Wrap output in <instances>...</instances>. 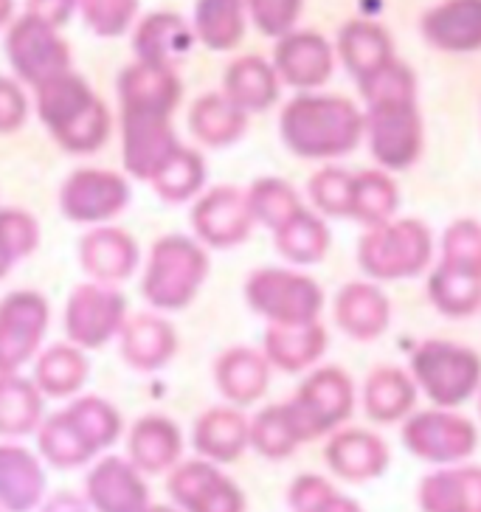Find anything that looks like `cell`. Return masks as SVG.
<instances>
[{
  "mask_svg": "<svg viewBox=\"0 0 481 512\" xmlns=\"http://www.w3.org/2000/svg\"><path fill=\"white\" fill-rule=\"evenodd\" d=\"M369 102V150L386 169H408L420 158L422 124L417 113V82L406 65L391 60L375 76L361 82Z\"/></svg>",
  "mask_w": 481,
  "mask_h": 512,
  "instance_id": "1",
  "label": "cell"
},
{
  "mask_svg": "<svg viewBox=\"0 0 481 512\" xmlns=\"http://www.w3.org/2000/svg\"><path fill=\"white\" fill-rule=\"evenodd\" d=\"M285 138L290 150L307 158L344 155L358 147L363 116L341 96H301L285 113Z\"/></svg>",
  "mask_w": 481,
  "mask_h": 512,
  "instance_id": "2",
  "label": "cell"
},
{
  "mask_svg": "<svg viewBox=\"0 0 481 512\" xmlns=\"http://www.w3.org/2000/svg\"><path fill=\"white\" fill-rule=\"evenodd\" d=\"M428 293L439 313L473 316L481 307V226L456 220L442 237V262L431 273Z\"/></svg>",
  "mask_w": 481,
  "mask_h": 512,
  "instance_id": "3",
  "label": "cell"
},
{
  "mask_svg": "<svg viewBox=\"0 0 481 512\" xmlns=\"http://www.w3.org/2000/svg\"><path fill=\"white\" fill-rule=\"evenodd\" d=\"M411 375L436 406L456 408L479 389L481 358L451 341H425L411 355Z\"/></svg>",
  "mask_w": 481,
  "mask_h": 512,
  "instance_id": "4",
  "label": "cell"
},
{
  "mask_svg": "<svg viewBox=\"0 0 481 512\" xmlns=\"http://www.w3.org/2000/svg\"><path fill=\"white\" fill-rule=\"evenodd\" d=\"M434 254V237L420 220L380 223L361 240V268L375 279H408Z\"/></svg>",
  "mask_w": 481,
  "mask_h": 512,
  "instance_id": "5",
  "label": "cell"
},
{
  "mask_svg": "<svg viewBox=\"0 0 481 512\" xmlns=\"http://www.w3.org/2000/svg\"><path fill=\"white\" fill-rule=\"evenodd\" d=\"M352 414V380L341 369H321L301 386L296 403L287 406V417L299 442L332 431Z\"/></svg>",
  "mask_w": 481,
  "mask_h": 512,
  "instance_id": "6",
  "label": "cell"
},
{
  "mask_svg": "<svg viewBox=\"0 0 481 512\" xmlns=\"http://www.w3.org/2000/svg\"><path fill=\"white\" fill-rule=\"evenodd\" d=\"M403 442L414 456L436 465L462 462L479 445L476 425L453 411H420L406 422Z\"/></svg>",
  "mask_w": 481,
  "mask_h": 512,
  "instance_id": "7",
  "label": "cell"
},
{
  "mask_svg": "<svg viewBox=\"0 0 481 512\" xmlns=\"http://www.w3.org/2000/svg\"><path fill=\"white\" fill-rule=\"evenodd\" d=\"M256 307H265L282 324H307L316 321L321 310V290L307 276L293 273H256Z\"/></svg>",
  "mask_w": 481,
  "mask_h": 512,
  "instance_id": "8",
  "label": "cell"
},
{
  "mask_svg": "<svg viewBox=\"0 0 481 512\" xmlns=\"http://www.w3.org/2000/svg\"><path fill=\"white\" fill-rule=\"evenodd\" d=\"M422 34L434 48L467 54L481 48V0H445L422 17Z\"/></svg>",
  "mask_w": 481,
  "mask_h": 512,
  "instance_id": "9",
  "label": "cell"
},
{
  "mask_svg": "<svg viewBox=\"0 0 481 512\" xmlns=\"http://www.w3.org/2000/svg\"><path fill=\"white\" fill-rule=\"evenodd\" d=\"M324 456H327V465L332 467V473H338L341 479L355 484L377 479L389 467L386 442L377 434L361 431V428L335 434Z\"/></svg>",
  "mask_w": 481,
  "mask_h": 512,
  "instance_id": "10",
  "label": "cell"
},
{
  "mask_svg": "<svg viewBox=\"0 0 481 512\" xmlns=\"http://www.w3.org/2000/svg\"><path fill=\"white\" fill-rule=\"evenodd\" d=\"M422 512H481V467H448L425 476L417 490Z\"/></svg>",
  "mask_w": 481,
  "mask_h": 512,
  "instance_id": "11",
  "label": "cell"
},
{
  "mask_svg": "<svg viewBox=\"0 0 481 512\" xmlns=\"http://www.w3.org/2000/svg\"><path fill=\"white\" fill-rule=\"evenodd\" d=\"M335 316L338 324L358 341H372L377 335H383L389 327L391 307L389 299L377 290L375 285L355 282L346 285L335 304Z\"/></svg>",
  "mask_w": 481,
  "mask_h": 512,
  "instance_id": "12",
  "label": "cell"
},
{
  "mask_svg": "<svg viewBox=\"0 0 481 512\" xmlns=\"http://www.w3.org/2000/svg\"><path fill=\"white\" fill-rule=\"evenodd\" d=\"M341 57L361 85L394 60L389 34L377 23H366V20L346 23L344 31H341Z\"/></svg>",
  "mask_w": 481,
  "mask_h": 512,
  "instance_id": "13",
  "label": "cell"
},
{
  "mask_svg": "<svg viewBox=\"0 0 481 512\" xmlns=\"http://www.w3.org/2000/svg\"><path fill=\"white\" fill-rule=\"evenodd\" d=\"M417 400V383L391 366H380L366 380V411L377 422L403 420Z\"/></svg>",
  "mask_w": 481,
  "mask_h": 512,
  "instance_id": "14",
  "label": "cell"
},
{
  "mask_svg": "<svg viewBox=\"0 0 481 512\" xmlns=\"http://www.w3.org/2000/svg\"><path fill=\"white\" fill-rule=\"evenodd\" d=\"M279 65L293 85H321L332 71L330 46L318 34H296L279 46Z\"/></svg>",
  "mask_w": 481,
  "mask_h": 512,
  "instance_id": "15",
  "label": "cell"
},
{
  "mask_svg": "<svg viewBox=\"0 0 481 512\" xmlns=\"http://www.w3.org/2000/svg\"><path fill=\"white\" fill-rule=\"evenodd\" d=\"M394 209H397V186L389 181L386 172L375 169V172L352 175L349 217H358L369 226H380V223H389Z\"/></svg>",
  "mask_w": 481,
  "mask_h": 512,
  "instance_id": "16",
  "label": "cell"
},
{
  "mask_svg": "<svg viewBox=\"0 0 481 512\" xmlns=\"http://www.w3.org/2000/svg\"><path fill=\"white\" fill-rule=\"evenodd\" d=\"M327 245H330V231L313 214H304L301 209L290 217V228L285 234H279V248H285L290 259L299 262H318Z\"/></svg>",
  "mask_w": 481,
  "mask_h": 512,
  "instance_id": "17",
  "label": "cell"
},
{
  "mask_svg": "<svg viewBox=\"0 0 481 512\" xmlns=\"http://www.w3.org/2000/svg\"><path fill=\"white\" fill-rule=\"evenodd\" d=\"M290 504L296 507V512H363L355 501L335 493L318 476H301L290 490Z\"/></svg>",
  "mask_w": 481,
  "mask_h": 512,
  "instance_id": "18",
  "label": "cell"
},
{
  "mask_svg": "<svg viewBox=\"0 0 481 512\" xmlns=\"http://www.w3.org/2000/svg\"><path fill=\"white\" fill-rule=\"evenodd\" d=\"M310 192L327 214L344 217L349 214V203H352V175L344 169H324L313 178Z\"/></svg>",
  "mask_w": 481,
  "mask_h": 512,
  "instance_id": "19",
  "label": "cell"
},
{
  "mask_svg": "<svg viewBox=\"0 0 481 512\" xmlns=\"http://www.w3.org/2000/svg\"><path fill=\"white\" fill-rule=\"evenodd\" d=\"M301 0H254L256 23L268 34H282V31L296 20Z\"/></svg>",
  "mask_w": 481,
  "mask_h": 512,
  "instance_id": "20",
  "label": "cell"
},
{
  "mask_svg": "<svg viewBox=\"0 0 481 512\" xmlns=\"http://www.w3.org/2000/svg\"><path fill=\"white\" fill-rule=\"evenodd\" d=\"M479 408H481V403H479Z\"/></svg>",
  "mask_w": 481,
  "mask_h": 512,
  "instance_id": "21",
  "label": "cell"
}]
</instances>
